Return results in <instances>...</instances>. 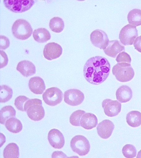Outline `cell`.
<instances>
[{
  "instance_id": "cell-1",
  "label": "cell",
  "mask_w": 141,
  "mask_h": 158,
  "mask_svg": "<svg viewBox=\"0 0 141 158\" xmlns=\"http://www.w3.org/2000/svg\"><path fill=\"white\" fill-rule=\"evenodd\" d=\"M111 65L105 57L96 56L86 62L83 74L86 80L91 84L98 85L107 79L110 72Z\"/></svg>"
},
{
  "instance_id": "cell-2",
  "label": "cell",
  "mask_w": 141,
  "mask_h": 158,
  "mask_svg": "<svg viewBox=\"0 0 141 158\" xmlns=\"http://www.w3.org/2000/svg\"><path fill=\"white\" fill-rule=\"evenodd\" d=\"M42 105V101L40 99L28 100L24 104V111L27 112L28 117L32 120L40 121L45 116V111Z\"/></svg>"
},
{
  "instance_id": "cell-3",
  "label": "cell",
  "mask_w": 141,
  "mask_h": 158,
  "mask_svg": "<svg viewBox=\"0 0 141 158\" xmlns=\"http://www.w3.org/2000/svg\"><path fill=\"white\" fill-rule=\"evenodd\" d=\"M112 72L117 81L122 82L131 81L134 76L133 69L128 63H118L112 68Z\"/></svg>"
},
{
  "instance_id": "cell-4",
  "label": "cell",
  "mask_w": 141,
  "mask_h": 158,
  "mask_svg": "<svg viewBox=\"0 0 141 158\" xmlns=\"http://www.w3.org/2000/svg\"><path fill=\"white\" fill-rule=\"evenodd\" d=\"M12 32L14 36L17 39L24 40L31 36L33 29L29 23L26 20L19 19L14 23Z\"/></svg>"
},
{
  "instance_id": "cell-5",
  "label": "cell",
  "mask_w": 141,
  "mask_h": 158,
  "mask_svg": "<svg viewBox=\"0 0 141 158\" xmlns=\"http://www.w3.org/2000/svg\"><path fill=\"white\" fill-rule=\"evenodd\" d=\"M5 6L15 13H22L30 10L35 1L34 0H4Z\"/></svg>"
},
{
  "instance_id": "cell-6",
  "label": "cell",
  "mask_w": 141,
  "mask_h": 158,
  "mask_svg": "<svg viewBox=\"0 0 141 158\" xmlns=\"http://www.w3.org/2000/svg\"><path fill=\"white\" fill-rule=\"evenodd\" d=\"M70 145L72 150L80 156H85L90 151V146L88 140L85 136L80 135L72 139Z\"/></svg>"
},
{
  "instance_id": "cell-7",
  "label": "cell",
  "mask_w": 141,
  "mask_h": 158,
  "mask_svg": "<svg viewBox=\"0 0 141 158\" xmlns=\"http://www.w3.org/2000/svg\"><path fill=\"white\" fill-rule=\"evenodd\" d=\"M138 31L136 27L131 24H128L121 30L119 39L121 44L125 46L133 44L135 39L138 36Z\"/></svg>"
},
{
  "instance_id": "cell-8",
  "label": "cell",
  "mask_w": 141,
  "mask_h": 158,
  "mask_svg": "<svg viewBox=\"0 0 141 158\" xmlns=\"http://www.w3.org/2000/svg\"><path fill=\"white\" fill-rule=\"evenodd\" d=\"M63 93L57 87L48 88L42 95V98L47 105L55 106L61 102L63 98Z\"/></svg>"
},
{
  "instance_id": "cell-9",
  "label": "cell",
  "mask_w": 141,
  "mask_h": 158,
  "mask_svg": "<svg viewBox=\"0 0 141 158\" xmlns=\"http://www.w3.org/2000/svg\"><path fill=\"white\" fill-rule=\"evenodd\" d=\"M64 101L67 104L76 106L82 104L85 99L84 94L77 89H70L65 92Z\"/></svg>"
},
{
  "instance_id": "cell-10",
  "label": "cell",
  "mask_w": 141,
  "mask_h": 158,
  "mask_svg": "<svg viewBox=\"0 0 141 158\" xmlns=\"http://www.w3.org/2000/svg\"><path fill=\"white\" fill-rule=\"evenodd\" d=\"M90 39L94 46L103 50L107 47L110 41L105 31L99 29L94 30L91 33Z\"/></svg>"
},
{
  "instance_id": "cell-11",
  "label": "cell",
  "mask_w": 141,
  "mask_h": 158,
  "mask_svg": "<svg viewBox=\"0 0 141 158\" xmlns=\"http://www.w3.org/2000/svg\"><path fill=\"white\" fill-rule=\"evenodd\" d=\"M102 106L105 114L109 117H114L118 114L121 110L122 105L117 100L107 99L103 100Z\"/></svg>"
},
{
  "instance_id": "cell-12",
  "label": "cell",
  "mask_w": 141,
  "mask_h": 158,
  "mask_svg": "<svg viewBox=\"0 0 141 158\" xmlns=\"http://www.w3.org/2000/svg\"><path fill=\"white\" fill-rule=\"evenodd\" d=\"M62 52L61 46L55 42H51L45 45L43 50V55L46 59L51 61L59 58Z\"/></svg>"
},
{
  "instance_id": "cell-13",
  "label": "cell",
  "mask_w": 141,
  "mask_h": 158,
  "mask_svg": "<svg viewBox=\"0 0 141 158\" xmlns=\"http://www.w3.org/2000/svg\"><path fill=\"white\" fill-rule=\"evenodd\" d=\"M48 139L50 145L54 148L61 149L64 145V136L57 129H52L49 132Z\"/></svg>"
},
{
  "instance_id": "cell-14",
  "label": "cell",
  "mask_w": 141,
  "mask_h": 158,
  "mask_svg": "<svg viewBox=\"0 0 141 158\" xmlns=\"http://www.w3.org/2000/svg\"><path fill=\"white\" fill-rule=\"evenodd\" d=\"M114 128L113 123L110 120H104L98 125L97 127L98 134L103 139H108L111 136Z\"/></svg>"
},
{
  "instance_id": "cell-15",
  "label": "cell",
  "mask_w": 141,
  "mask_h": 158,
  "mask_svg": "<svg viewBox=\"0 0 141 158\" xmlns=\"http://www.w3.org/2000/svg\"><path fill=\"white\" fill-rule=\"evenodd\" d=\"M103 51L106 55L115 58L118 54L125 51V47L118 40H112L109 41L107 47Z\"/></svg>"
},
{
  "instance_id": "cell-16",
  "label": "cell",
  "mask_w": 141,
  "mask_h": 158,
  "mask_svg": "<svg viewBox=\"0 0 141 158\" xmlns=\"http://www.w3.org/2000/svg\"><path fill=\"white\" fill-rule=\"evenodd\" d=\"M29 87L32 92L36 94H42L46 89L44 80L39 77H32L29 82Z\"/></svg>"
},
{
  "instance_id": "cell-17",
  "label": "cell",
  "mask_w": 141,
  "mask_h": 158,
  "mask_svg": "<svg viewBox=\"0 0 141 158\" xmlns=\"http://www.w3.org/2000/svg\"><path fill=\"white\" fill-rule=\"evenodd\" d=\"M16 70L23 76L28 77L33 75L36 73L35 65L31 62L24 60L18 63Z\"/></svg>"
},
{
  "instance_id": "cell-18",
  "label": "cell",
  "mask_w": 141,
  "mask_h": 158,
  "mask_svg": "<svg viewBox=\"0 0 141 158\" xmlns=\"http://www.w3.org/2000/svg\"><path fill=\"white\" fill-rule=\"evenodd\" d=\"M97 124V117L93 113H85L83 115L81 119V126L86 130H91L96 127Z\"/></svg>"
},
{
  "instance_id": "cell-19",
  "label": "cell",
  "mask_w": 141,
  "mask_h": 158,
  "mask_svg": "<svg viewBox=\"0 0 141 158\" xmlns=\"http://www.w3.org/2000/svg\"><path fill=\"white\" fill-rule=\"evenodd\" d=\"M117 99L121 103H126L130 101L132 97V91L130 88L126 85L121 86L116 91Z\"/></svg>"
},
{
  "instance_id": "cell-20",
  "label": "cell",
  "mask_w": 141,
  "mask_h": 158,
  "mask_svg": "<svg viewBox=\"0 0 141 158\" xmlns=\"http://www.w3.org/2000/svg\"><path fill=\"white\" fill-rule=\"evenodd\" d=\"M5 125L8 131L14 134L19 133L23 129L21 122L15 117H11L8 119L6 122Z\"/></svg>"
},
{
  "instance_id": "cell-21",
  "label": "cell",
  "mask_w": 141,
  "mask_h": 158,
  "mask_svg": "<svg viewBox=\"0 0 141 158\" xmlns=\"http://www.w3.org/2000/svg\"><path fill=\"white\" fill-rule=\"evenodd\" d=\"M33 36L34 40L39 43L46 42L51 39V34L45 28H39L33 31Z\"/></svg>"
},
{
  "instance_id": "cell-22",
  "label": "cell",
  "mask_w": 141,
  "mask_h": 158,
  "mask_svg": "<svg viewBox=\"0 0 141 158\" xmlns=\"http://www.w3.org/2000/svg\"><path fill=\"white\" fill-rule=\"evenodd\" d=\"M126 122L132 127H137L141 125V113L138 111H132L126 116Z\"/></svg>"
},
{
  "instance_id": "cell-23",
  "label": "cell",
  "mask_w": 141,
  "mask_h": 158,
  "mask_svg": "<svg viewBox=\"0 0 141 158\" xmlns=\"http://www.w3.org/2000/svg\"><path fill=\"white\" fill-rule=\"evenodd\" d=\"M19 148L15 143H9L4 149L3 156L4 158H19Z\"/></svg>"
},
{
  "instance_id": "cell-24",
  "label": "cell",
  "mask_w": 141,
  "mask_h": 158,
  "mask_svg": "<svg viewBox=\"0 0 141 158\" xmlns=\"http://www.w3.org/2000/svg\"><path fill=\"white\" fill-rule=\"evenodd\" d=\"M16 111L12 106H7L1 110V123L5 125L6 122L11 117H15Z\"/></svg>"
},
{
  "instance_id": "cell-25",
  "label": "cell",
  "mask_w": 141,
  "mask_h": 158,
  "mask_svg": "<svg viewBox=\"0 0 141 158\" xmlns=\"http://www.w3.org/2000/svg\"><path fill=\"white\" fill-rule=\"evenodd\" d=\"M127 19L129 24L135 27L141 25V10L134 9L129 11Z\"/></svg>"
},
{
  "instance_id": "cell-26",
  "label": "cell",
  "mask_w": 141,
  "mask_h": 158,
  "mask_svg": "<svg viewBox=\"0 0 141 158\" xmlns=\"http://www.w3.org/2000/svg\"><path fill=\"white\" fill-rule=\"evenodd\" d=\"M49 27L51 30L53 32L60 33L64 30V23L61 18L54 17L50 20Z\"/></svg>"
},
{
  "instance_id": "cell-27",
  "label": "cell",
  "mask_w": 141,
  "mask_h": 158,
  "mask_svg": "<svg viewBox=\"0 0 141 158\" xmlns=\"http://www.w3.org/2000/svg\"><path fill=\"white\" fill-rule=\"evenodd\" d=\"M13 91L12 89L7 85L1 86L0 98L1 103H5L9 101L12 98Z\"/></svg>"
},
{
  "instance_id": "cell-28",
  "label": "cell",
  "mask_w": 141,
  "mask_h": 158,
  "mask_svg": "<svg viewBox=\"0 0 141 158\" xmlns=\"http://www.w3.org/2000/svg\"><path fill=\"white\" fill-rule=\"evenodd\" d=\"M86 113L85 111L78 110L76 111L71 114L70 122L72 125L75 126H80V120L83 115Z\"/></svg>"
},
{
  "instance_id": "cell-29",
  "label": "cell",
  "mask_w": 141,
  "mask_h": 158,
  "mask_svg": "<svg viewBox=\"0 0 141 158\" xmlns=\"http://www.w3.org/2000/svg\"><path fill=\"white\" fill-rule=\"evenodd\" d=\"M137 150L134 146L131 144H126L122 149V153L125 157L133 158L136 157Z\"/></svg>"
},
{
  "instance_id": "cell-30",
  "label": "cell",
  "mask_w": 141,
  "mask_h": 158,
  "mask_svg": "<svg viewBox=\"0 0 141 158\" xmlns=\"http://www.w3.org/2000/svg\"><path fill=\"white\" fill-rule=\"evenodd\" d=\"M29 99L24 96H20L15 99L14 105L16 108L19 110L24 111V106L25 103Z\"/></svg>"
},
{
  "instance_id": "cell-31",
  "label": "cell",
  "mask_w": 141,
  "mask_h": 158,
  "mask_svg": "<svg viewBox=\"0 0 141 158\" xmlns=\"http://www.w3.org/2000/svg\"><path fill=\"white\" fill-rule=\"evenodd\" d=\"M116 61L117 63H126L130 64L131 61V57L125 51L121 52L117 57Z\"/></svg>"
},
{
  "instance_id": "cell-32",
  "label": "cell",
  "mask_w": 141,
  "mask_h": 158,
  "mask_svg": "<svg viewBox=\"0 0 141 158\" xmlns=\"http://www.w3.org/2000/svg\"><path fill=\"white\" fill-rule=\"evenodd\" d=\"M0 44H1V49L5 50L10 47V40L7 37L3 35H1Z\"/></svg>"
},
{
  "instance_id": "cell-33",
  "label": "cell",
  "mask_w": 141,
  "mask_h": 158,
  "mask_svg": "<svg viewBox=\"0 0 141 158\" xmlns=\"http://www.w3.org/2000/svg\"><path fill=\"white\" fill-rule=\"evenodd\" d=\"M8 59L6 53L4 51H1V69L3 68L8 64Z\"/></svg>"
},
{
  "instance_id": "cell-34",
  "label": "cell",
  "mask_w": 141,
  "mask_h": 158,
  "mask_svg": "<svg viewBox=\"0 0 141 158\" xmlns=\"http://www.w3.org/2000/svg\"><path fill=\"white\" fill-rule=\"evenodd\" d=\"M135 49L141 53V36L138 37L134 44Z\"/></svg>"
},
{
  "instance_id": "cell-35",
  "label": "cell",
  "mask_w": 141,
  "mask_h": 158,
  "mask_svg": "<svg viewBox=\"0 0 141 158\" xmlns=\"http://www.w3.org/2000/svg\"><path fill=\"white\" fill-rule=\"evenodd\" d=\"M52 158H67V156L62 152L56 151L53 152Z\"/></svg>"
},
{
  "instance_id": "cell-36",
  "label": "cell",
  "mask_w": 141,
  "mask_h": 158,
  "mask_svg": "<svg viewBox=\"0 0 141 158\" xmlns=\"http://www.w3.org/2000/svg\"><path fill=\"white\" fill-rule=\"evenodd\" d=\"M137 158H141V150H140L138 153Z\"/></svg>"
}]
</instances>
